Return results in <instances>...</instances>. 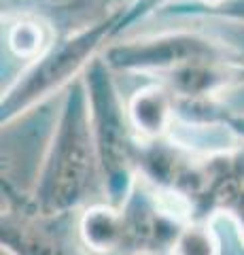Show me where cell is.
<instances>
[{"instance_id": "8", "label": "cell", "mask_w": 244, "mask_h": 255, "mask_svg": "<svg viewBox=\"0 0 244 255\" xmlns=\"http://www.w3.org/2000/svg\"><path fill=\"white\" fill-rule=\"evenodd\" d=\"M234 9H240V15H244V2H240L238 6H234Z\"/></svg>"}, {"instance_id": "4", "label": "cell", "mask_w": 244, "mask_h": 255, "mask_svg": "<svg viewBox=\"0 0 244 255\" xmlns=\"http://www.w3.org/2000/svg\"><path fill=\"white\" fill-rule=\"evenodd\" d=\"M93 38L91 36H85V38H79V41H70L64 49H62L58 55H53V58L43 64L41 70H36L38 77V92H45L49 90L53 83H60L62 79H66V75L70 70H75L79 64L83 62V58L89 53V49L93 47Z\"/></svg>"}, {"instance_id": "2", "label": "cell", "mask_w": 244, "mask_h": 255, "mask_svg": "<svg viewBox=\"0 0 244 255\" xmlns=\"http://www.w3.org/2000/svg\"><path fill=\"white\" fill-rule=\"evenodd\" d=\"M210 55V45L191 36L163 38L143 47H128L121 51V66L132 68H178L193 66L204 55Z\"/></svg>"}, {"instance_id": "7", "label": "cell", "mask_w": 244, "mask_h": 255, "mask_svg": "<svg viewBox=\"0 0 244 255\" xmlns=\"http://www.w3.org/2000/svg\"><path fill=\"white\" fill-rule=\"evenodd\" d=\"M9 45L17 55H34L43 45V30L30 21L17 23L9 34Z\"/></svg>"}, {"instance_id": "1", "label": "cell", "mask_w": 244, "mask_h": 255, "mask_svg": "<svg viewBox=\"0 0 244 255\" xmlns=\"http://www.w3.org/2000/svg\"><path fill=\"white\" fill-rule=\"evenodd\" d=\"M70 109L62 124L58 142L47 174V200L51 204H70L79 198L89 168V130L81 111Z\"/></svg>"}, {"instance_id": "3", "label": "cell", "mask_w": 244, "mask_h": 255, "mask_svg": "<svg viewBox=\"0 0 244 255\" xmlns=\"http://www.w3.org/2000/svg\"><path fill=\"white\" fill-rule=\"evenodd\" d=\"M130 117L145 136H160L170 124V98L160 87H149L132 98Z\"/></svg>"}, {"instance_id": "5", "label": "cell", "mask_w": 244, "mask_h": 255, "mask_svg": "<svg viewBox=\"0 0 244 255\" xmlns=\"http://www.w3.org/2000/svg\"><path fill=\"white\" fill-rule=\"evenodd\" d=\"M83 238L91 249L96 251H111L119 245L123 236V223L119 215L108 209H93L83 217Z\"/></svg>"}, {"instance_id": "6", "label": "cell", "mask_w": 244, "mask_h": 255, "mask_svg": "<svg viewBox=\"0 0 244 255\" xmlns=\"http://www.w3.org/2000/svg\"><path fill=\"white\" fill-rule=\"evenodd\" d=\"M174 255H219V249L206 228H187L174 245Z\"/></svg>"}]
</instances>
